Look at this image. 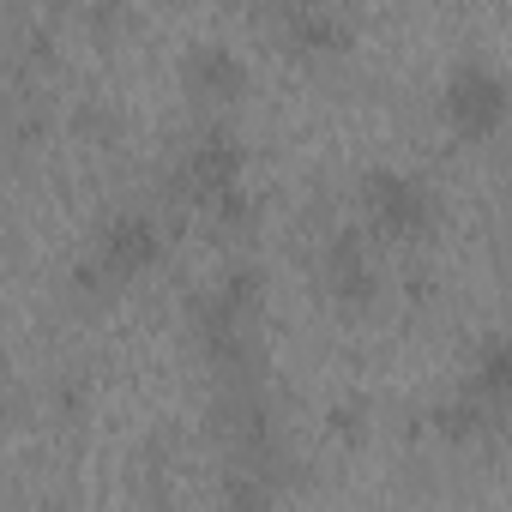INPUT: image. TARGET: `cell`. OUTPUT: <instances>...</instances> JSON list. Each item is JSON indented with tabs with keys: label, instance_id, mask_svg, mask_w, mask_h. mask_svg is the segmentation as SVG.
Segmentation results:
<instances>
[{
	"label": "cell",
	"instance_id": "cell-11",
	"mask_svg": "<svg viewBox=\"0 0 512 512\" xmlns=\"http://www.w3.org/2000/svg\"><path fill=\"white\" fill-rule=\"evenodd\" d=\"M428 428H434L440 440L464 446V440H476V434L488 428V404H482V398H470V392H452V398H440V404L428 410Z\"/></svg>",
	"mask_w": 512,
	"mask_h": 512
},
{
	"label": "cell",
	"instance_id": "cell-12",
	"mask_svg": "<svg viewBox=\"0 0 512 512\" xmlns=\"http://www.w3.org/2000/svg\"><path fill=\"white\" fill-rule=\"evenodd\" d=\"M326 428H332L338 440H362V434H368V398H362V392L338 398V404L326 410Z\"/></svg>",
	"mask_w": 512,
	"mask_h": 512
},
{
	"label": "cell",
	"instance_id": "cell-10",
	"mask_svg": "<svg viewBox=\"0 0 512 512\" xmlns=\"http://www.w3.org/2000/svg\"><path fill=\"white\" fill-rule=\"evenodd\" d=\"M464 392L482 398L488 410L494 404H512V332H488L470 356V374H464Z\"/></svg>",
	"mask_w": 512,
	"mask_h": 512
},
{
	"label": "cell",
	"instance_id": "cell-1",
	"mask_svg": "<svg viewBox=\"0 0 512 512\" xmlns=\"http://www.w3.org/2000/svg\"><path fill=\"white\" fill-rule=\"evenodd\" d=\"M157 260H163V229H157V217L151 211H115V217H103V229L85 247V260L73 266V290L97 296V290L133 284Z\"/></svg>",
	"mask_w": 512,
	"mask_h": 512
},
{
	"label": "cell",
	"instance_id": "cell-8",
	"mask_svg": "<svg viewBox=\"0 0 512 512\" xmlns=\"http://www.w3.org/2000/svg\"><path fill=\"white\" fill-rule=\"evenodd\" d=\"M181 79H187V91L193 97H205V103H229V97H241L247 91V61L229 49V43H187V55H181Z\"/></svg>",
	"mask_w": 512,
	"mask_h": 512
},
{
	"label": "cell",
	"instance_id": "cell-14",
	"mask_svg": "<svg viewBox=\"0 0 512 512\" xmlns=\"http://www.w3.org/2000/svg\"><path fill=\"white\" fill-rule=\"evenodd\" d=\"M37 512H73V506H67V500H43Z\"/></svg>",
	"mask_w": 512,
	"mask_h": 512
},
{
	"label": "cell",
	"instance_id": "cell-4",
	"mask_svg": "<svg viewBox=\"0 0 512 512\" xmlns=\"http://www.w3.org/2000/svg\"><path fill=\"white\" fill-rule=\"evenodd\" d=\"M241 175H247V151L229 127H205L199 139H187L181 163H175V193L193 199L199 211H217L223 199L241 193Z\"/></svg>",
	"mask_w": 512,
	"mask_h": 512
},
{
	"label": "cell",
	"instance_id": "cell-13",
	"mask_svg": "<svg viewBox=\"0 0 512 512\" xmlns=\"http://www.w3.org/2000/svg\"><path fill=\"white\" fill-rule=\"evenodd\" d=\"M79 133H85V139H97V145H109V139L121 133V121H115V109L85 103V109H79Z\"/></svg>",
	"mask_w": 512,
	"mask_h": 512
},
{
	"label": "cell",
	"instance_id": "cell-7",
	"mask_svg": "<svg viewBox=\"0 0 512 512\" xmlns=\"http://www.w3.org/2000/svg\"><path fill=\"white\" fill-rule=\"evenodd\" d=\"M284 476H290V458H229L217 512H278Z\"/></svg>",
	"mask_w": 512,
	"mask_h": 512
},
{
	"label": "cell",
	"instance_id": "cell-6",
	"mask_svg": "<svg viewBox=\"0 0 512 512\" xmlns=\"http://www.w3.org/2000/svg\"><path fill=\"white\" fill-rule=\"evenodd\" d=\"M320 278H326V290H332L338 308H368L380 296V266H374V247H368L362 229L326 235V247H320Z\"/></svg>",
	"mask_w": 512,
	"mask_h": 512
},
{
	"label": "cell",
	"instance_id": "cell-3",
	"mask_svg": "<svg viewBox=\"0 0 512 512\" xmlns=\"http://www.w3.org/2000/svg\"><path fill=\"white\" fill-rule=\"evenodd\" d=\"M362 217L380 241H422L434 223H440V199L422 175L398 169V163H374L362 175Z\"/></svg>",
	"mask_w": 512,
	"mask_h": 512
},
{
	"label": "cell",
	"instance_id": "cell-2",
	"mask_svg": "<svg viewBox=\"0 0 512 512\" xmlns=\"http://www.w3.org/2000/svg\"><path fill=\"white\" fill-rule=\"evenodd\" d=\"M440 115L458 139H494L512 115V85L488 55H458L446 85H440Z\"/></svg>",
	"mask_w": 512,
	"mask_h": 512
},
{
	"label": "cell",
	"instance_id": "cell-5",
	"mask_svg": "<svg viewBox=\"0 0 512 512\" xmlns=\"http://www.w3.org/2000/svg\"><path fill=\"white\" fill-rule=\"evenodd\" d=\"M211 434H217L235 458H284V446H278V410H272V398H266L260 380L217 386Z\"/></svg>",
	"mask_w": 512,
	"mask_h": 512
},
{
	"label": "cell",
	"instance_id": "cell-9",
	"mask_svg": "<svg viewBox=\"0 0 512 512\" xmlns=\"http://www.w3.org/2000/svg\"><path fill=\"white\" fill-rule=\"evenodd\" d=\"M278 25H284V43L296 55H332L350 43V19L338 7H284Z\"/></svg>",
	"mask_w": 512,
	"mask_h": 512
}]
</instances>
